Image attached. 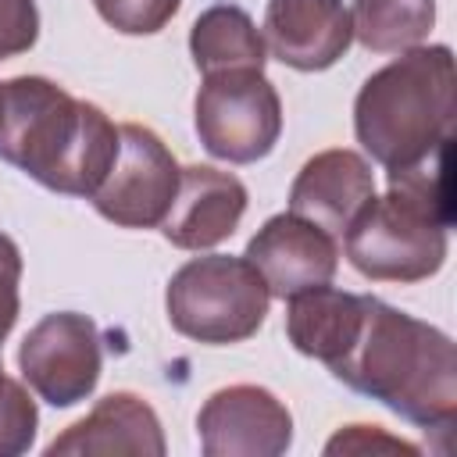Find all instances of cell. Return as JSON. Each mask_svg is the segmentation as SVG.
Wrapping results in <instances>:
<instances>
[{
	"label": "cell",
	"mask_w": 457,
	"mask_h": 457,
	"mask_svg": "<svg viewBox=\"0 0 457 457\" xmlns=\"http://www.w3.org/2000/svg\"><path fill=\"white\" fill-rule=\"evenodd\" d=\"M450 157H453V136L436 143L425 157L393 168L389 171V189L403 196L411 207L428 214L436 225L450 228L453 225V179H450Z\"/></svg>",
	"instance_id": "cell-18"
},
{
	"label": "cell",
	"mask_w": 457,
	"mask_h": 457,
	"mask_svg": "<svg viewBox=\"0 0 457 457\" xmlns=\"http://www.w3.org/2000/svg\"><path fill=\"white\" fill-rule=\"evenodd\" d=\"M246 200V186L232 171L189 164L179 175V189L161 221V232L179 250H211L239 228Z\"/></svg>",
	"instance_id": "cell-13"
},
{
	"label": "cell",
	"mask_w": 457,
	"mask_h": 457,
	"mask_svg": "<svg viewBox=\"0 0 457 457\" xmlns=\"http://www.w3.org/2000/svg\"><path fill=\"white\" fill-rule=\"evenodd\" d=\"M353 39L371 54L421 46L436 25V0H353Z\"/></svg>",
	"instance_id": "cell-17"
},
{
	"label": "cell",
	"mask_w": 457,
	"mask_h": 457,
	"mask_svg": "<svg viewBox=\"0 0 457 457\" xmlns=\"http://www.w3.org/2000/svg\"><path fill=\"white\" fill-rule=\"evenodd\" d=\"M164 428L157 411L136 396V393H107L96 400V407L68 425L50 446L46 457L57 453H143V457H164Z\"/></svg>",
	"instance_id": "cell-14"
},
{
	"label": "cell",
	"mask_w": 457,
	"mask_h": 457,
	"mask_svg": "<svg viewBox=\"0 0 457 457\" xmlns=\"http://www.w3.org/2000/svg\"><path fill=\"white\" fill-rule=\"evenodd\" d=\"M353 132L386 171L425 157L453 136V50L446 43L400 50L371 71L353 100Z\"/></svg>",
	"instance_id": "cell-3"
},
{
	"label": "cell",
	"mask_w": 457,
	"mask_h": 457,
	"mask_svg": "<svg viewBox=\"0 0 457 457\" xmlns=\"http://www.w3.org/2000/svg\"><path fill=\"white\" fill-rule=\"evenodd\" d=\"M118 154V125L43 75L4 82L0 161L64 196H93Z\"/></svg>",
	"instance_id": "cell-2"
},
{
	"label": "cell",
	"mask_w": 457,
	"mask_h": 457,
	"mask_svg": "<svg viewBox=\"0 0 457 457\" xmlns=\"http://www.w3.org/2000/svg\"><path fill=\"white\" fill-rule=\"evenodd\" d=\"M193 125L204 150L228 164H253L268 157L282 136V100L264 71L204 75L193 100Z\"/></svg>",
	"instance_id": "cell-6"
},
{
	"label": "cell",
	"mask_w": 457,
	"mask_h": 457,
	"mask_svg": "<svg viewBox=\"0 0 457 457\" xmlns=\"http://www.w3.org/2000/svg\"><path fill=\"white\" fill-rule=\"evenodd\" d=\"M18 282H21V250L7 232H0V339H7L21 311Z\"/></svg>",
	"instance_id": "cell-23"
},
{
	"label": "cell",
	"mask_w": 457,
	"mask_h": 457,
	"mask_svg": "<svg viewBox=\"0 0 457 457\" xmlns=\"http://www.w3.org/2000/svg\"><path fill=\"white\" fill-rule=\"evenodd\" d=\"M93 7L125 36H154L179 14L182 0H93Z\"/></svg>",
	"instance_id": "cell-20"
},
{
	"label": "cell",
	"mask_w": 457,
	"mask_h": 457,
	"mask_svg": "<svg viewBox=\"0 0 457 457\" xmlns=\"http://www.w3.org/2000/svg\"><path fill=\"white\" fill-rule=\"evenodd\" d=\"M328 371L418 428L446 432L457 418L453 339L378 296H364L361 328Z\"/></svg>",
	"instance_id": "cell-1"
},
{
	"label": "cell",
	"mask_w": 457,
	"mask_h": 457,
	"mask_svg": "<svg viewBox=\"0 0 457 457\" xmlns=\"http://www.w3.org/2000/svg\"><path fill=\"white\" fill-rule=\"evenodd\" d=\"M257 275L264 278L271 296H293L314 286H328L339 268V246L336 236L318 228L314 221L286 211L271 214L246 243L243 253Z\"/></svg>",
	"instance_id": "cell-10"
},
{
	"label": "cell",
	"mask_w": 457,
	"mask_h": 457,
	"mask_svg": "<svg viewBox=\"0 0 457 457\" xmlns=\"http://www.w3.org/2000/svg\"><path fill=\"white\" fill-rule=\"evenodd\" d=\"M189 54L200 75L218 71H264L268 46L253 18L239 4H211L189 29Z\"/></svg>",
	"instance_id": "cell-16"
},
{
	"label": "cell",
	"mask_w": 457,
	"mask_h": 457,
	"mask_svg": "<svg viewBox=\"0 0 457 457\" xmlns=\"http://www.w3.org/2000/svg\"><path fill=\"white\" fill-rule=\"evenodd\" d=\"M375 196V175L364 154L336 146L303 161L289 186V211L314 221L328 236L343 239V232L357 221V214Z\"/></svg>",
	"instance_id": "cell-12"
},
{
	"label": "cell",
	"mask_w": 457,
	"mask_h": 457,
	"mask_svg": "<svg viewBox=\"0 0 457 457\" xmlns=\"http://www.w3.org/2000/svg\"><path fill=\"white\" fill-rule=\"evenodd\" d=\"M100 328L79 311H54L39 318L18 346L21 382L50 407H75L86 400L100 382Z\"/></svg>",
	"instance_id": "cell-7"
},
{
	"label": "cell",
	"mask_w": 457,
	"mask_h": 457,
	"mask_svg": "<svg viewBox=\"0 0 457 457\" xmlns=\"http://www.w3.org/2000/svg\"><path fill=\"white\" fill-rule=\"evenodd\" d=\"M264 46L293 71H325L353 43L350 7L343 0H268Z\"/></svg>",
	"instance_id": "cell-11"
},
{
	"label": "cell",
	"mask_w": 457,
	"mask_h": 457,
	"mask_svg": "<svg viewBox=\"0 0 457 457\" xmlns=\"http://www.w3.org/2000/svg\"><path fill=\"white\" fill-rule=\"evenodd\" d=\"M271 293L246 257L207 253L186 261L164 289V311L179 336L228 346L257 336L268 318Z\"/></svg>",
	"instance_id": "cell-4"
},
{
	"label": "cell",
	"mask_w": 457,
	"mask_h": 457,
	"mask_svg": "<svg viewBox=\"0 0 457 457\" xmlns=\"http://www.w3.org/2000/svg\"><path fill=\"white\" fill-rule=\"evenodd\" d=\"M286 300H289L286 303V336H289L293 350L321 361L325 368L336 364L350 350V343L361 328L364 296L336 289L328 282V286L293 293Z\"/></svg>",
	"instance_id": "cell-15"
},
{
	"label": "cell",
	"mask_w": 457,
	"mask_h": 457,
	"mask_svg": "<svg viewBox=\"0 0 457 457\" xmlns=\"http://www.w3.org/2000/svg\"><path fill=\"white\" fill-rule=\"evenodd\" d=\"M0 111H4V82H0Z\"/></svg>",
	"instance_id": "cell-24"
},
{
	"label": "cell",
	"mask_w": 457,
	"mask_h": 457,
	"mask_svg": "<svg viewBox=\"0 0 457 457\" xmlns=\"http://www.w3.org/2000/svg\"><path fill=\"white\" fill-rule=\"evenodd\" d=\"M39 39L36 0H0V61L32 50Z\"/></svg>",
	"instance_id": "cell-21"
},
{
	"label": "cell",
	"mask_w": 457,
	"mask_h": 457,
	"mask_svg": "<svg viewBox=\"0 0 457 457\" xmlns=\"http://www.w3.org/2000/svg\"><path fill=\"white\" fill-rule=\"evenodd\" d=\"M446 232L389 189L386 196H371L343 232V253L371 282H421L443 268L450 250Z\"/></svg>",
	"instance_id": "cell-5"
},
{
	"label": "cell",
	"mask_w": 457,
	"mask_h": 457,
	"mask_svg": "<svg viewBox=\"0 0 457 457\" xmlns=\"http://www.w3.org/2000/svg\"><path fill=\"white\" fill-rule=\"evenodd\" d=\"M325 453H411L418 457L421 450L400 436H389L378 425H346L325 443Z\"/></svg>",
	"instance_id": "cell-22"
},
{
	"label": "cell",
	"mask_w": 457,
	"mask_h": 457,
	"mask_svg": "<svg viewBox=\"0 0 457 457\" xmlns=\"http://www.w3.org/2000/svg\"><path fill=\"white\" fill-rule=\"evenodd\" d=\"M196 436L204 457H282L293 446V414L271 389L236 382L204 400Z\"/></svg>",
	"instance_id": "cell-9"
},
{
	"label": "cell",
	"mask_w": 457,
	"mask_h": 457,
	"mask_svg": "<svg viewBox=\"0 0 457 457\" xmlns=\"http://www.w3.org/2000/svg\"><path fill=\"white\" fill-rule=\"evenodd\" d=\"M179 161L164 139L139 125H118V154L100 189L89 196L96 214L121 228H157L179 189Z\"/></svg>",
	"instance_id": "cell-8"
},
{
	"label": "cell",
	"mask_w": 457,
	"mask_h": 457,
	"mask_svg": "<svg viewBox=\"0 0 457 457\" xmlns=\"http://www.w3.org/2000/svg\"><path fill=\"white\" fill-rule=\"evenodd\" d=\"M0 350H4V339H0ZM36 425H39L36 400L29 396L25 382L4 371V357H0V457L29 453L36 443Z\"/></svg>",
	"instance_id": "cell-19"
}]
</instances>
